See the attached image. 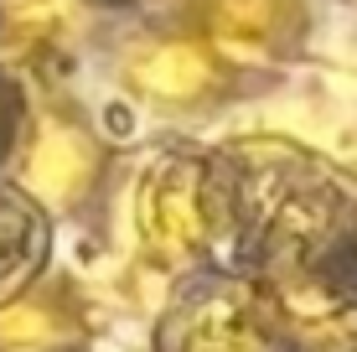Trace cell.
Here are the masks:
<instances>
[{
    "mask_svg": "<svg viewBox=\"0 0 357 352\" xmlns=\"http://www.w3.org/2000/svg\"><path fill=\"white\" fill-rule=\"evenodd\" d=\"M218 155L243 264L290 306L337 311L357 290V176L275 135Z\"/></svg>",
    "mask_w": 357,
    "mask_h": 352,
    "instance_id": "6da1fadb",
    "label": "cell"
},
{
    "mask_svg": "<svg viewBox=\"0 0 357 352\" xmlns=\"http://www.w3.org/2000/svg\"><path fill=\"white\" fill-rule=\"evenodd\" d=\"M135 223L140 238L161 259H187L202 254L228 228V171L223 155L171 145L140 176L135 192Z\"/></svg>",
    "mask_w": 357,
    "mask_h": 352,
    "instance_id": "7a4b0ae2",
    "label": "cell"
},
{
    "mask_svg": "<svg viewBox=\"0 0 357 352\" xmlns=\"http://www.w3.org/2000/svg\"><path fill=\"white\" fill-rule=\"evenodd\" d=\"M161 352H280L275 316L254 285L202 275L171 300Z\"/></svg>",
    "mask_w": 357,
    "mask_h": 352,
    "instance_id": "3957f363",
    "label": "cell"
},
{
    "mask_svg": "<svg viewBox=\"0 0 357 352\" xmlns=\"http://www.w3.org/2000/svg\"><path fill=\"white\" fill-rule=\"evenodd\" d=\"M207 26L238 57H264L301 26V0H207Z\"/></svg>",
    "mask_w": 357,
    "mask_h": 352,
    "instance_id": "277c9868",
    "label": "cell"
},
{
    "mask_svg": "<svg viewBox=\"0 0 357 352\" xmlns=\"http://www.w3.org/2000/svg\"><path fill=\"white\" fill-rule=\"evenodd\" d=\"M47 259V223L26 197L0 187V300L16 296L21 285L42 270Z\"/></svg>",
    "mask_w": 357,
    "mask_h": 352,
    "instance_id": "5b68a950",
    "label": "cell"
},
{
    "mask_svg": "<svg viewBox=\"0 0 357 352\" xmlns=\"http://www.w3.org/2000/svg\"><path fill=\"white\" fill-rule=\"evenodd\" d=\"M135 83L161 93V99H192L213 83V63L192 42H161L145 57H135Z\"/></svg>",
    "mask_w": 357,
    "mask_h": 352,
    "instance_id": "8992f818",
    "label": "cell"
},
{
    "mask_svg": "<svg viewBox=\"0 0 357 352\" xmlns=\"http://www.w3.org/2000/svg\"><path fill=\"white\" fill-rule=\"evenodd\" d=\"M93 171V145L78 135V130L52 125L36 145V161H31V187L42 197H73L83 187V176Z\"/></svg>",
    "mask_w": 357,
    "mask_h": 352,
    "instance_id": "52a82bcc",
    "label": "cell"
},
{
    "mask_svg": "<svg viewBox=\"0 0 357 352\" xmlns=\"http://www.w3.org/2000/svg\"><path fill=\"white\" fill-rule=\"evenodd\" d=\"M52 337H57V321L47 311L16 306L0 316V347L6 352H42V347H52Z\"/></svg>",
    "mask_w": 357,
    "mask_h": 352,
    "instance_id": "ba28073f",
    "label": "cell"
},
{
    "mask_svg": "<svg viewBox=\"0 0 357 352\" xmlns=\"http://www.w3.org/2000/svg\"><path fill=\"white\" fill-rule=\"evenodd\" d=\"M305 352H357V311H326L305 337Z\"/></svg>",
    "mask_w": 357,
    "mask_h": 352,
    "instance_id": "9c48e42d",
    "label": "cell"
},
{
    "mask_svg": "<svg viewBox=\"0 0 357 352\" xmlns=\"http://www.w3.org/2000/svg\"><path fill=\"white\" fill-rule=\"evenodd\" d=\"M16 114H21V109H16V89H10V83L0 78V151L10 145V130H16Z\"/></svg>",
    "mask_w": 357,
    "mask_h": 352,
    "instance_id": "30bf717a",
    "label": "cell"
}]
</instances>
